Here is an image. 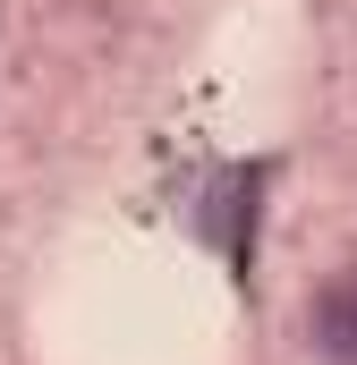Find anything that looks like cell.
Returning a JSON list of instances; mask_svg holds the SVG:
<instances>
[{"label": "cell", "instance_id": "obj_1", "mask_svg": "<svg viewBox=\"0 0 357 365\" xmlns=\"http://www.w3.org/2000/svg\"><path fill=\"white\" fill-rule=\"evenodd\" d=\"M306 340L323 365H357V264L332 272L315 297H306Z\"/></svg>", "mask_w": 357, "mask_h": 365}]
</instances>
